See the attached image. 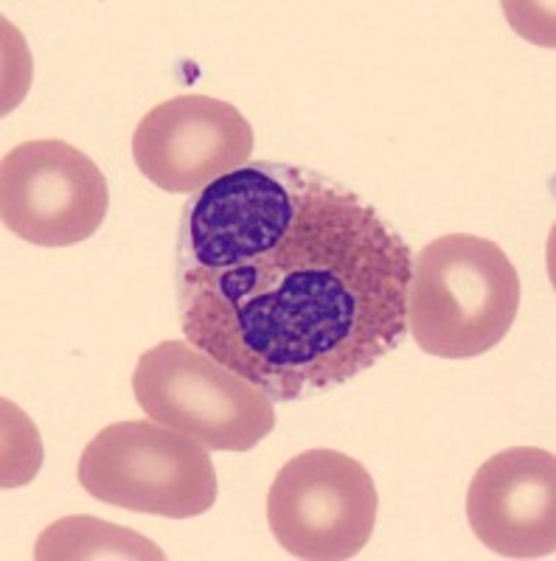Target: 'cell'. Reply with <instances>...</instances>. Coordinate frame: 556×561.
Wrapping results in <instances>:
<instances>
[{"instance_id":"9","label":"cell","mask_w":556,"mask_h":561,"mask_svg":"<svg viewBox=\"0 0 556 561\" xmlns=\"http://www.w3.org/2000/svg\"><path fill=\"white\" fill-rule=\"evenodd\" d=\"M37 561L77 559H147L163 561L167 553L129 528L97 517H65L39 534L34 545Z\"/></svg>"},{"instance_id":"7","label":"cell","mask_w":556,"mask_h":561,"mask_svg":"<svg viewBox=\"0 0 556 561\" xmlns=\"http://www.w3.org/2000/svg\"><path fill=\"white\" fill-rule=\"evenodd\" d=\"M253 127L234 104L183 93L144 115L133 135V160L152 185L197 194L223 174L248 167Z\"/></svg>"},{"instance_id":"1","label":"cell","mask_w":556,"mask_h":561,"mask_svg":"<svg viewBox=\"0 0 556 561\" xmlns=\"http://www.w3.org/2000/svg\"><path fill=\"white\" fill-rule=\"evenodd\" d=\"M413 255L377 208L313 169L257 160L183 205L185 340L273 402L332 393L408 337Z\"/></svg>"},{"instance_id":"4","label":"cell","mask_w":556,"mask_h":561,"mask_svg":"<svg viewBox=\"0 0 556 561\" xmlns=\"http://www.w3.org/2000/svg\"><path fill=\"white\" fill-rule=\"evenodd\" d=\"M79 483L135 514L192 519L217 503V469L203 444L158 421H118L84 447Z\"/></svg>"},{"instance_id":"6","label":"cell","mask_w":556,"mask_h":561,"mask_svg":"<svg viewBox=\"0 0 556 561\" xmlns=\"http://www.w3.org/2000/svg\"><path fill=\"white\" fill-rule=\"evenodd\" d=\"M110 188L102 169L65 140H26L3 158L0 217L39 248H71L102 228Z\"/></svg>"},{"instance_id":"5","label":"cell","mask_w":556,"mask_h":561,"mask_svg":"<svg viewBox=\"0 0 556 561\" xmlns=\"http://www.w3.org/2000/svg\"><path fill=\"white\" fill-rule=\"evenodd\" d=\"M268 525L293 559H354L377 525V485L352 455L307 449L275 474Z\"/></svg>"},{"instance_id":"2","label":"cell","mask_w":556,"mask_h":561,"mask_svg":"<svg viewBox=\"0 0 556 561\" xmlns=\"http://www.w3.org/2000/svg\"><path fill=\"white\" fill-rule=\"evenodd\" d=\"M518 312L520 275L492 239L447 233L413 259L405 314L430 357H480L503 343Z\"/></svg>"},{"instance_id":"3","label":"cell","mask_w":556,"mask_h":561,"mask_svg":"<svg viewBox=\"0 0 556 561\" xmlns=\"http://www.w3.org/2000/svg\"><path fill=\"white\" fill-rule=\"evenodd\" d=\"M133 393L144 415L212 453H248L275 427L273 399L189 340H163L144 351Z\"/></svg>"},{"instance_id":"8","label":"cell","mask_w":556,"mask_h":561,"mask_svg":"<svg viewBox=\"0 0 556 561\" xmlns=\"http://www.w3.org/2000/svg\"><path fill=\"white\" fill-rule=\"evenodd\" d=\"M478 542L503 559H545L556 550V458L540 447H509L486 460L467 491Z\"/></svg>"}]
</instances>
